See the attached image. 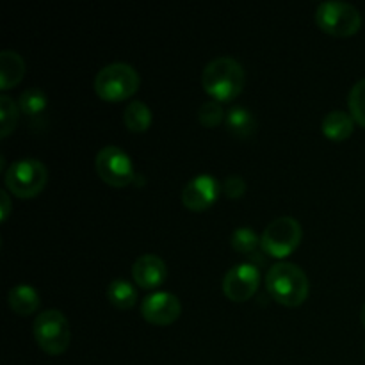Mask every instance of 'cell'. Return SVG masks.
Wrapping results in <instances>:
<instances>
[{"instance_id": "cell-1", "label": "cell", "mask_w": 365, "mask_h": 365, "mask_svg": "<svg viewBox=\"0 0 365 365\" xmlns=\"http://www.w3.org/2000/svg\"><path fill=\"white\" fill-rule=\"evenodd\" d=\"M245 68L230 56L216 57L202 71L203 89L217 102H230L237 98L245 88Z\"/></svg>"}, {"instance_id": "cell-2", "label": "cell", "mask_w": 365, "mask_h": 365, "mask_svg": "<svg viewBox=\"0 0 365 365\" xmlns=\"http://www.w3.org/2000/svg\"><path fill=\"white\" fill-rule=\"evenodd\" d=\"M266 289L271 298L280 305L299 307L309 298L310 284L302 267L287 260H280L266 273Z\"/></svg>"}, {"instance_id": "cell-3", "label": "cell", "mask_w": 365, "mask_h": 365, "mask_svg": "<svg viewBox=\"0 0 365 365\" xmlns=\"http://www.w3.org/2000/svg\"><path fill=\"white\" fill-rule=\"evenodd\" d=\"M95 93L106 102H121L135 95L141 86L138 70L128 63H110L96 73Z\"/></svg>"}, {"instance_id": "cell-4", "label": "cell", "mask_w": 365, "mask_h": 365, "mask_svg": "<svg viewBox=\"0 0 365 365\" xmlns=\"http://www.w3.org/2000/svg\"><path fill=\"white\" fill-rule=\"evenodd\" d=\"M6 189L16 198L29 200L38 196L48 182V170L45 164L32 157L14 160L4 175Z\"/></svg>"}, {"instance_id": "cell-5", "label": "cell", "mask_w": 365, "mask_h": 365, "mask_svg": "<svg viewBox=\"0 0 365 365\" xmlns=\"http://www.w3.org/2000/svg\"><path fill=\"white\" fill-rule=\"evenodd\" d=\"M316 24L327 34L348 38L362 27V14L353 4L341 0L321 2L316 9Z\"/></svg>"}, {"instance_id": "cell-6", "label": "cell", "mask_w": 365, "mask_h": 365, "mask_svg": "<svg viewBox=\"0 0 365 365\" xmlns=\"http://www.w3.org/2000/svg\"><path fill=\"white\" fill-rule=\"evenodd\" d=\"M34 339L46 355H63L71 342V330L68 319L61 310L50 309L39 314L32 324Z\"/></svg>"}, {"instance_id": "cell-7", "label": "cell", "mask_w": 365, "mask_h": 365, "mask_svg": "<svg viewBox=\"0 0 365 365\" xmlns=\"http://www.w3.org/2000/svg\"><path fill=\"white\" fill-rule=\"evenodd\" d=\"M303 237L302 225L292 216H280L271 221L260 235L262 252L273 259H285L299 246Z\"/></svg>"}, {"instance_id": "cell-8", "label": "cell", "mask_w": 365, "mask_h": 365, "mask_svg": "<svg viewBox=\"0 0 365 365\" xmlns=\"http://www.w3.org/2000/svg\"><path fill=\"white\" fill-rule=\"evenodd\" d=\"M95 170L98 177L110 187H127L135 180L132 159L120 146H103L96 153Z\"/></svg>"}, {"instance_id": "cell-9", "label": "cell", "mask_w": 365, "mask_h": 365, "mask_svg": "<svg viewBox=\"0 0 365 365\" xmlns=\"http://www.w3.org/2000/svg\"><path fill=\"white\" fill-rule=\"evenodd\" d=\"M260 285L259 266L241 262L230 267L223 277V292L230 302L245 303L257 294Z\"/></svg>"}, {"instance_id": "cell-10", "label": "cell", "mask_w": 365, "mask_h": 365, "mask_svg": "<svg viewBox=\"0 0 365 365\" xmlns=\"http://www.w3.org/2000/svg\"><path fill=\"white\" fill-rule=\"evenodd\" d=\"M221 195V182L212 175H198L182 189V203L189 210L202 212L217 202Z\"/></svg>"}, {"instance_id": "cell-11", "label": "cell", "mask_w": 365, "mask_h": 365, "mask_svg": "<svg viewBox=\"0 0 365 365\" xmlns=\"http://www.w3.org/2000/svg\"><path fill=\"white\" fill-rule=\"evenodd\" d=\"M182 314V303L173 292L159 291L146 296L141 305V316L157 327H168L175 323Z\"/></svg>"}, {"instance_id": "cell-12", "label": "cell", "mask_w": 365, "mask_h": 365, "mask_svg": "<svg viewBox=\"0 0 365 365\" xmlns=\"http://www.w3.org/2000/svg\"><path fill=\"white\" fill-rule=\"evenodd\" d=\"M132 278L143 289H157L166 282L168 267L159 255L145 253L132 266Z\"/></svg>"}, {"instance_id": "cell-13", "label": "cell", "mask_w": 365, "mask_h": 365, "mask_svg": "<svg viewBox=\"0 0 365 365\" xmlns=\"http://www.w3.org/2000/svg\"><path fill=\"white\" fill-rule=\"evenodd\" d=\"M232 248L237 253L248 255L252 264H264V252L262 245H260V237L255 234V230L250 227H239L235 228L234 234L230 237Z\"/></svg>"}, {"instance_id": "cell-14", "label": "cell", "mask_w": 365, "mask_h": 365, "mask_svg": "<svg viewBox=\"0 0 365 365\" xmlns=\"http://www.w3.org/2000/svg\"><path fill=\"white\" fill-rule=\"evenodd\" d=\"M25 77V61L14 50H2L0 52V89L14 88Z\"/></svg>"}, {"instance_id": "cell-15", "label": "cell", "mask_w": 365, "mask_h": 365, "mask_svg": "<svg viewBox=\"0 0 365 365\" xmlns=\"http://www.w3.org/2000/svg\"><path fill=\"white\" fill-rule=\"evenodd\" d=\"M7 302H9L11 310L18 316H31L41 305L39 292L32 285L27 284L14 285L9 294H7Z\"/></svg>"}, {"instance_id": "cell-16", "label": "cell", "mask_w": 365, "mask_h": 365, "mask_svg": "<svg viewBox=\"0 0 365 365\" xmlns=\"http://www.w3.org/2000/svg\"><path fill=\"white\" fill-rule=\"evenodd\" d=\"M321 130H323L324 138L331 139V141H344L355 130V120L346 110H331L323 118Z\"/></svg>"}, {"instance_id": "cell-17", "label": "cell", "mask_w": 365, "mask_h": 365, "mask_svg": "<svg viewBox=\"0 0 365 365\" xmlns=\"http://www.w3.org/2000/svg\"><path fill=\"white\" fill-rule=\"evenodd\" d=\"M225 125H227L230 134L241 139H248L257 130L255 116L252 114V110H248L242 106H234L228 109L227 118H225Z\"/></svg>"}, {"instance_id": "cell-18", "label": "cell", "mask_w": 365, "mask_h": 365, "mask_svg": "<svg viewBox=\"0 0 365 365\" xmlns=\"http://www.w3.org/2000/svg\"><path fill=\"white\" fill-rule=\"evenodd\" d=\"M123 123L134 134H143L152 125V110L141 100H132L123 113Z\"/></svg>"}, {"instance_id": "cell-19", "label": "cell", "mask_w": 365, "mask_h": 365, "mask_svg": "<svg viewBox=\"0 0 365 365\" xmlns=\"http://www.w3.org/2000/svg\"><path fill=\"white\" fill-rule=\"evenodd\" d=\"M107 298H109V303L113 307L120 310L132 309V307L138 303V289L130 284L128 280H123V278H116L109 284V289H107Z\"/></svg>"}, {"instance_id": "cell-20", "label": "cell", "mask_w": 365, "mask_h": 365, "mask_svg": "<svg viewBox=\"0 0 365 365\" xmlns=\"http://www.w3.org/2000/svg\"><path fill=\"white\" fill-rule=\"evenodd\" d=\"M46 106H48V98L46 93L39 88H29L18 98V107L20 113L25 114L27 118H36L41 113H45Z\"/></svg>"}, {"instance_id": "cell-21", "label": "cell", "mask_w": 365, "mask_h": 365, "mask_svg": "<svg viewBox=\"0 0 365 365\" xmlns=\"http://www.w3.org/2000/svg\"><path fill=\"white\" fill-rule=\"evenodd\" d=\"M18 118H20V107H18V103L11 96L0 95V121H2L0 135L2 138H7L16 128Z\"/></svg>"}, {"instance_id": "cell-22", "label": "cell", "mask_w": 365, "mask_h": 365, "mask_svg": "<svg viewBox=\"0 0 365 365\" xmlns=\"http://www.w3.org/2000/svg\"><path fill=\"white\" fill-rule=\"evenodd\" d=\"M348 106L353 120L365 127V78H360L351 88L348 96Z\"/></svg>"}, {"instance_id": "cell-23", "label": "cell", "mask_w": 365, "mask_h": 365, "mask_svg": "<svg viewBox=\"0 0 365 365\" xmlns=\"http://www.w3.org/2000/svg\"><path fill=\"white\" fill-rule=\"evenodd\" d=\"M225 118H227V114H225L221 102H217V100H207V102H203L202 106H200L198 121L205 128L217 127V125H221V121H223Z\"/></svg>"}, {"instance_id": "cell-24", "label": "cell", "mask_w": 365, "mask_h": 365, "mask_svg": "<svg viewBox=\"0 0 365 365\" xmlns=\"http://www.w3.org/2000/svg\"><path fill=\"white\" fill-rule=\"evenodd\" d=\"M221 192L230 200H239L246 192V182L239 175H230L221 182Z\"/></svg>"}, {"instance_id": "cell-25", "label": "cell", "mask_w": 365, "mask_h": 365, "mask_svg": "<svg viewBox=\"0 0 365 365\" xmlns=\"http://www.w3.org/2000/svg\"><path fill=\"white\" fill-rule=\"evenodd\" d=\"M0 205H2V210H0V221L4 223V221H7V217H9L11 205H13L7 189H2V191H0Z\"/></svg>"}, {"instance_id": "cell-26", "label": "cell", "mask_w": 365, "mask_h": 365, "mask_svg": "<svg viewBox=\"0 0 365 365\" xmlns=\"http://www.w3.org/2000/svg\"><path fill=\"white\" fill-rule=\"evenodd\" d=\"M360 319H362V324L365 327V303H364V307H362V312H360Z\"/></svg>"}]
</instances>
